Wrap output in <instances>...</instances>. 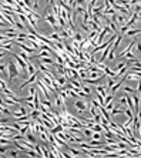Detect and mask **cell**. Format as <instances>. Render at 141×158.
<instances>
[{"mask_svg":"<svg viewBox=\"0 0 141 158\" xmlns=\"http://www.w3.org/2000/svg\"><path fill=\"white\" fill-rule=\"evenodd\" d=\"M13 118L14 120H19V118H21V117H24V116H27V111H26V108L23 107V105H17L14 110H13Z\"/></svg>","mask_w":141,"mask_h":158,"instance_id":"5b68a950","label":"cell"},{"mask_svg":"<svg viewBox=\"0 0 141 158\" xmlns=\"http://www.w3.org/2000/svg\"><path fill=\"white\" fill-rule=\"evenodd\" d=\"M43 19H44L46 23H49L50 27H53L54 30H58V20H57V17L54 16L51 6H47V9L44 10V16H43Z\"/></svg>","mask_w":141,"mask_h":158,"instance_id":"7a4b0ae2","label":"cell"},{"mask_svg":"<svg viewBox=\"0 0 141 158\" xmlns=\"http://www.w3.org/2000/svg\"><path fill=\"white\" fill-rule=\"evenodd\" d=\"M81 88H83V91L86 93V96H87V97H90V96H91V88L88 87V86H83V87H81Z\"/></svg>","mask_w":141,"mask_h":158,"instance_id":"e0dca14e","label":"cell"},{"mask_svg":"<svg viewBox=\"0 0 141 158\" xmlns=\"http://www.w3.org/2000/svg\"><path fill=\"white\" fill-rule=\"evenodd\" d=\"M13 114V111H10V110H9V108H6V105H3L2 104V116H12Z\"/></svg>","mask_w":141,"mask_h":158,"instance_id":"9a60e30c","label":"cell"},{"mask_svg":"<svg viewBox=\"0 0 141 158\" xmlns=\"http://www.w3.org/2000/svg\"><path fill=\"white\" fill-rule=\"evenodd\" d=\"M73 39H74L76 42L81 43V42H83V40H84V39H86V37H84V34L81 33V31H76V34H74V37H73Z\"/></svg>","mask_w":141,"mask_h":158,"instance_id":"5bb4252c","label":"cell"},{"mask_svg":"<svg viewBox=\"0 0 141 158\" xmlns=\"http://www.w3.org/2000/svg\"><path fill=\"white\" fill-rule=\"evenodd\" d=\"M128 19H130V16L123 14V13H117L116 14V20H117V23H118V26H120V29L125 24V23H127V21H128Z\"/></svg>","mask_w":141,"mask_h":158,"instance_id":"8992f818","label":"cell"},{"mask_svg":"<svg viewBox=\"0 0 141 158\" xmlns=\"http://www.w3.org/2000/svg\"><path fill=\"white\" fill-rule=\"evenodd\" d=\"M7 70H9V80H7L9 83L14 81V79L19 77V75L23 73L21 67L16 63V60H13V61H7Z\"/></svg>","mask_w":141,"mask_h":158,"instance_id":"6da1fadb","label":"cell"},{"mask_svg":"<svg viewBox=\"0 0 141 158\" xmlns=\"http://www.w3.org/2000/svg\"><path fill=\"white\" fill-rule=\"evenodd\" d=\"M137 93H140L141 94V80L138 81V84H137Z\"/></svg>","mask_w":141,"mask_h":158,"instance_id":"d6986e66","label":"cell"},{"mask_svg":"<svg viewBox=\"0 0 141 158\" xmlns=\"http://www.w3.org/2000/svg\"><path fill=\"white\" fill-rule=\"evenodd\" d=\"M39 75H40V71H37V73H34V74H32V75H29L27 79L21 83V86L19 87V90H23L24 87H27V86H32L33 83H36L37 81V79H39Z\"/></svg>","mask_w":141,"mask_h":158,"instance_id":"277c9868","label":"cell"},{"mask_svg":"<svg viewBox=\"0 0 141 158\" xmlns=\"http://www.w3.org/2000/svg\"><path fill=\"white\" fill-rule=\"evenodd\" d=\"M121 91H124L127 96H133V94L137 93V90L134 87H131V86H123V87H121Z\"/></svg>","mask_w":141,"mask_h":158,"instance_id":"9c48e42d","label":"cell"},{"mask_svg":"<svg viewBox=\"0 0 141 158\" xmlns=\"http://www.w3.org/2000/svg\"><path fill=\"white\" fill-rule=\"evenodd\" d=\"M39 61L44 63V64H47V66H54V64H56V61H54L51 57H40L39 58Z\"/></svg>","mask_w":141,"mask_h":158,"instance_id":"8fae6325","label":"cell"},{"mask_svg":"<svg viewBox=\"0 0 141 158\" xmlns=\"http://www.w3.org/2000/svg\"><path fill=\"white\" fill-rule=\"evenodd\" d=\"M12 56H13V58L16 60V63H17V64H19V66L21 67V70H26V67H27V63H29V61H26L24 58H23V57H20L19 54H14V53H13Z\"/></svg>","mask_w":141,"mask_h":158,"instance_id":"52a82bcc","label":"cell"},{"mask_svg":"<svg viewBox=\"0 0 141 158\" xmlns=\"http://www.w3.org/2000/svg\"><path fill=\"white\" fill-rule=\"evenodd\" d=\"M134 50H137L138 53L141 54V43L140 42H137V44H135V49H134Z\"/></svg>","mask_w":141,"mask_h":158,"instance_id":"ac0fdd59","label":"cell"},{"mask_svg":"<svg viewBox=\"0 0 141 158\" xmlns=\"http://www.w3.org/2000/svg\"><path fill=\"white\" fill-rule=\"evenodd\" d=\"M94 43L90 40L88 37H86L83 40V42L80 43V50L83 51V53H93V50H94Z\"/></svg>","mask_w":141,"mask_h":158,"instance_id":"3957f363","label":"cell"},{"mask_svg":"<svg viewBox=\"0 0 141 158\" xmlns=\"http://www.w3.org/2000/svg\"><path fill=\"white\" fill-rule=\"evenodd\" d=\"M93 133H94V131H93V130L90 128V127H84V128H83V134H84V137H87V138H91Z\"/></svg>","mask_w":141,"mask_h":158,"instance_id":"4fadbf2b","label":"cell"},{"mask_svg":"<svg viewBox=\"0 0 141 158\" xmlns=\"http://www.w3.org/2000/svg\"><path fill=\"white\" fill-rule=\"evenodd\" d=\"M137 34H141V29H134V27H131V29H128L125 31L124 36L128 39H133V37H135Z\"/></svg>","mask_w":141,"mask_h":158,"instance_id":"ba28073f","label":"cell"},{"mask_svg":"<svg viewBox=\"0 0 141 158\" xmlns=\"http://www.w3.org/2000/svg\"><path fill=\"white\" fill-rule=\"evenodd\" d=\"M27 91H29V96H34V94L37 93V84H36V86H32V87H29V90H27Z\"/></svg>","mask_w":141,"mask_h":158,"instance_id":"2e32d148","label":"cell"},{"mask_svg":"<svg viewBox=\"0 0 141 158\" xmlns=\"http://www.w3.org/2000/svg\"><path fill=\"white\" fill-rule=\"evenodd\" d=\"M21 151L19 150V148H16V150H12V151H7V157L10 158H17V157H21L20 154Z\"/></svg>","mask_w":141,"mask_h":158,"instance_id":"7c38bea8","label":"cell"},{"mask_svg":"<svg viewBox=\"0 0 141 158\" xmlns=\"http://www.w3.org/2000/svg\"><path fill=\"white\" fill-rule=\"evenodd\" d=\"M26 71H27V74L29 75H32V74H34V73H37L39 71V68H37V66H34V64H32V63H27V67H26Z\"/></svg>","mask_w":141,"mask_h":158,"instance_id":"30bf717a","label":"cell"}]
</instances>
